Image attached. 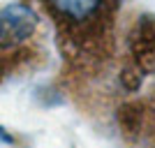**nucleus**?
<instances>
[{
    "mask_svg": "<svg viewBox=\"0 0 155 148\" xmlns=\"http://www.w3.org/2000/svg\"><path fill=\"white\" fill-rule=\"evenodd\" d=\"M39 30V14L28 0H12L0 7V56L21 53Z\"/></svg>",
    "mask_w": 155,
    "mask_h": 148,
    "instance_id": "1",
    "label": "nucleus"
},
{
    "mask_svg": "<svg viewBox=\"0 0 155 148\" xmlns=\"http://www.w3.org/2000/svg\"><path fill=\"white\" fill-rule=\"evenodd\" d=\"M49 12L67 32H77L86 37V32L104 26V7L107 0H42Z\"/></svg>",
    "mask_w": 155,
    "mask_h": 148,
    "instance_id": "2",
    "label": "nucleus"
}]
</instances>
